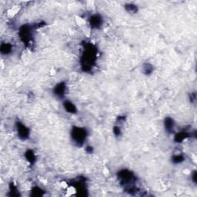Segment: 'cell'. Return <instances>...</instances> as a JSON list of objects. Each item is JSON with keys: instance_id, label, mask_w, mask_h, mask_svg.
Returning <instances> with one entry per match:
<instances>
[{"instance_id": "ba28073f", "label": "cell", "mask_w": 197, "mask_h": 197, "mask_svg": "<svg viewBox=\"0 0 197 197\" xmlns=\"http://www.w3.org/2000/svg\"><path fill=\"white\" fill-rule=\"evenodd\" d=\"M165 128H166V130L169 133H172L174 129V121L173 119L170 118V117H167L165 119L164 122Z\"/></svg>"}, {"instance_id": "ffe728a7", "label": "cell", "mask_w": 197, "mask_h": 197, "mask_svg": "<svg viewBox=\"0 0 197 197\" xmlns=\"http://www.w3.org/2000/svg\"><path fill=\"white\" fill-rule=\"evenodd\" d=\"M93 147H87V148H86V152H87V153H93Z\"/></svg>"}, {"instance_id": "8fae6325", "label": "cell", "mask_w": 197, "mask_h": 197, "mask_svg": "<svg viewBox=\"0 0 197 197\" xmlns=\"http://www.w3.org/2000/svg\"><path fill=\"white\" fill-rule=\"evenodd\" d=\"M189 136V134L186 132H180L179 133H177L175 136L176 142H182L186 138Z\"/></svg>"}, {"instance_id": "e0dca14e", "label": "cell", "mask_w": 197, "mask_h": 197, "mask_svg": "<svg viewBox=\"0 0 197 197\" xmlns=\"http://www.w3.org/2000/svg\"><path fill=\"white\" fill-rule=\"evenodd\" d=\"M10 193H12V196H18L19 193H17L16 187L13 185V183L10 184Z\"/></svg>"}, {"instance_id": "3957f363", "label": "cell", "mask_w": 197, "mask_h": 197, "mask_svg": "<svg viewBox=\"0 0 197 197\" xmlns=\"http://www.w3.org/2000/svg\"><path fill=\"white\" fill-rule=\"evenodd\" d=\"M118 177H119L121 183L126 186V188L133 186L132 185L136 181V177L134 174L127 170H122L119 172L118 173Z\"/></svg>"}, {"instance_id": "6da1fadb", "label": "cell", "mask_w": 197, "mask_h": 197, "mask_svg": "<svg viewBox=\"0 0 197 197\" xmlns=\"http://www.w3.org/2000/svg\"><path fill=\"white\" fill-rule=\"evenodd\" d=\"M96 58V49L93 45H86L82 57V68L84 71L88 72L91 69Z\"/></svg>"}, {"instance_id": "d6986e66", "label": "cell", "mask_w": 197, "mask_h": 197, "mask_svg": "<svg viewBox=\"0 0 197 197\" xmlns=\"http://www.w3.org/2000/svg\"><path fill=\"white\" fill-rule=\"evenodd\" d=\"M193 181L194 183H196L197 179H196V171L193 172Z\"/></svg>"}, {"instance_id": "7a4b0ae2", "label": "cell", "mask_w": 197, "mask_h": 197, "mask_svg": "<svg viewBox=\"0 0 197 197\" xmlns=\"http://www.w3.org/2000/svg\"><path fill=\"white\" fill-rule=\"evenodd\" d=\"M71 136L72 139L76 144L77 146H82V144L84 143L85 140H86V136H87V132L83 128L75 126L72 130Z\"/></svg>"}, {"instance_id": "9c48e42d", "label": "cell", "mask_w": 197, "mask_h": 197, "mask_svg": "<svg viewBox=\"0 0 197 197\" xmlns=\"http://www.w3.org/2000/svg\"><path fill=\"white\" fill-rule=\"evenodd\" d=\"M63 105H64V108L66 109V110L68 112V113H76L77 111L76 107L75 106V105L73 104V103H72L71 102H70V101H66V102L63 103Z\"/></svg>"}, {"instance_id": "52a82bcc", "label": "cell", "mask_w": 197, "mask_h": 197, "mask_svg": "<svg viewBox=\"0 0 197 197\" xmlns=\"http://www.w3.org/2000/svg\"><path fill=\"white\" fill-rule=\"evenodd\" d=\"M66 86L64 82H60L56 86L55 89H54V93L56 96L59 97V98H62L65 95V92H66Z\"/></svg>"}, {"instance_id": "2e32d148", "label": "cell", "mask_w": 197, "mask_h": 197, "mask_svg": "<svg viewBox=\"0 0 197 197\" xmlns=\"http://www.w3.org/2000/svg\"><path fill=\"white\" fill-rule=\"evenodd\" d=\"M183 160H184V157L182 155H176L173 157V162L174 163H176V164L177 163H180V162H183Z\"/></svg>"}, {"instance_id": "8992f818", "label": "cell", "mask_w": 197, "mask_h": 197, "mask_svg": "<svg viewBox=\"0 0 197 197\" xmlns=\"http://www.w3.org/2000/svg\"><path fill=\"white\" fill-rule=\"evenodd\" d=\"M90 23L92 28L98 29V28L101 26V24H102V18H101L100 16L98 14L93 15V16H92L90 17Z\"/></svg>"}, {"instance_id": "5bb4252c", "label": "cell", "mask_w": 197, "mask_h": 197, "mask_svg": "<svg viewBox=\"0 0 197 197\" xmlns=\"http://www.w3.org/2000/svg\"><path fill=\"white\" fill-rule=\"evenodd\" d=\"M126 11L129 12V13H136L138 11V9H137V6L133 5V4H127L125 6Z\"/></svg>"}, {"instance_id": "ac0fdd59", "label": "cell", "mask_w": 197, "mask_h": 197, "mask_svg": "<svg viewBox=\"0 0 197 197\" xmlns=\"http://www.w3.org/2000/svg\"><path fill=\"white\" fill-rule=\"evenodd\" d=\"M113 132H114V133H115L116 136H119L121 133V131H120V129H119V126H115V127L113 128Z\"/></svg>"}, {"instance_id": "5b68a950", "label": "cell", "mask_w": 197, "mask_h": 197, "mask_svg": "<svg viewBox=\"0 0 197 197\" xmlns=\"http://www.w3.org/2000/svg\"><path fill=\"white\" fill-rule=\"evenodd\" d=\"M16 128L17 132H18V136L21 139L25 140V139L29 138V130L26 126H24L21 122H17Z\"/></svg>"}, {"instance_id": "30bf717a", "label": "cell", "mask_w": 197, "mask_h": 197, "mask_svg": "<svg viewBox=\"0 0 197 197\" xmlns=\"http://www.w3.org/2000/svg\"><path fill=\"white\" fill-rule=\"evenodd\" d=\"M25 156H26V159H27L28 162L30 163V164H34L36 162V155L35 153H33V150H29L26 152V154H25Z\"/></svg>"}, {"instance_id": "4fadbf2b", "label": "cell", "mask_w": 197, "mask_h": 197, "mask_svg": "<svg viewBox=\"0 0 197 197\" xmlns=\"http://www.w3.org/2000/svg\"><path fill=\"white\" fill-rule=\"evenodd\" d=\"M153 66L149 63L144 64V66H143V73H144L146 75H150V74L153 73Z\"/></svg>"}, {"instance_id": "7c38bea8", "label": "cell", "mask_w": 197, "mask_h": 197, "mask_svg": "<svg viewBox=\"0 0 197 197\" xmlns=\"http://www.w3.org/2000/svg\"><path fill=\"white\" fill-rule=\"evenodd\" d=\"M0 50L2 54H9L12 51V46L9 43H3L1 45Z\"/></svg>"}, {"instance_id": "9a60e30c", "label": "cell", "mask_w": 197, "mask_h": 197, "mask_svg": "<svg viewBox=\"0 0 197 197\" xmlns=\"http://www.w3.org/2000/svg\"><path fill=\"white\" fill-rule=\"evenodd\" d=\"M42 195H43V192H42V190H41L40 188L34 187L32 190V196H41Z\"/></svg>"}, {"instance_id": "277c9868", "label": "cell", "mask_w": 197, "mask_h": 197, "mask_svg": "<svg viewBox=\"0 0 197 197\" xmlns=\"http://www.w3.org/2000/svg\"><path fill=\"white\" fill-rule=\"evenodd\" d=\"M32 29L31 27L27 25L22 26L19 29V36L22 39V42L25 44H29V42L31 40V36H32Z\"/></svg>"}]
</instances>
